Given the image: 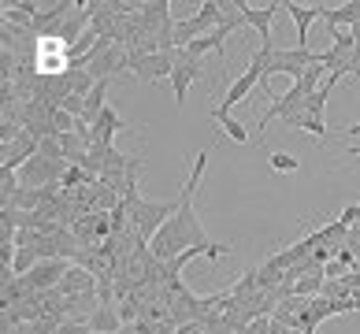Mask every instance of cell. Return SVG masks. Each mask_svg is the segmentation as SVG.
Wrapping results in <instances>:
<instances>
[{
	"label": "cell",
	"mask_w": 360,
	"mask_h": 334,
	"mask_svg": "<svg viewBox=\"0 0 360 334\" xmlns=\"http://www.w3.org/2000/svg\"><path fill=\"white\" fill-rule=\"evenodd\" d=\"M205 164H208V153H197L193 156V171H190V179L182 182V193H179V212L171 216L160 231L153 234V257L160 264H167V260H175L182 249H193V245H212V238L205 234V226L201 219H197V212H193V193H197V186H201V175H205Z\"/></svg>",
	"instance_id": "6da1fadb"
},
{
	"label": "cell",
	"mask_w": 360,
	"mask_h": 334,
	"mask_svg": "<svg viewBox=\"0 0 360 334\" xmlns=\"http://www.w3.org/2000/svg\"><path fill=\"white\" fill-rule=\"evenodd\" d=\"M338 82H342L338 75L323 78V86H319V89L312 93V97L301 104L297 112H290V115L283 119V123H286L290 130H304V134H312V138H319V141H323L327 134H330V127L323 123V108H327V97H330V89H335Z\"/></svg>",
	"instance_id": "7a4b0ae2"
},
{
	"label": "cell",
	"mask_w": 360,
	"mask_h": 334,
	"mask_svg": "<svg viewBox=\"0 0 360 334\" xmlns=\"http://www.w3.org/2000/svg\"><path fill=\"white\" fill-rule=\"evenodd\" d=\"M312 63H323V56L312 49H271V56H268V78L260 82V89H271V75H290L293 82L297 78H304V71H309Z\"/></svg>",
	"instance_id": "3957f363"
},
{
	"label": "cell",
	"mask_w": 360,
	"mask_h": 334,
	"mask_svg": "<svg viewBox=\"0 0 360 334\" xmlns=\"http://www.w3.org/2000/svg\"><path fill=\"white\" fill-rule=\"evenodd\" d=\"M175 67H179V49L175 52H156V56H145L138 63H130V75H134L141 86H149V82H160V78H171Z\"/></svg>",
	"instance_id": "277c9868"
},
{
	"label": "cell",
	"mask_w": 360,
	"mask_h": 334,
	"mask_svg": "<svg viewBox=\"0 0 360 334\" xmlns=\"http://www.w3.org/2000/svg\"><path fill=\"white\" fill-rule=\"evenodd\" d=\"M68 267H71V260H41L30 275H22V278H26V286H30L34 293H45V290H56L63 283Z\"/></svg>",
	"instance_id": "5b68a950"
},
{
	"label": "cell",
	"mask_w": 360,
	"mask_h": 334,
	"mask_svg": "<svg viewBox=\"0 0 360 334\" xmlns=\"http://www.w3.org/2000/svg\"><path fill=\"white\" fill-rule=\"evenodd\" d=\"M278 8H283V0H271V4H260V8H252V4L242 8L245 26H252V30L260 34V49H275L271 45V23H275V11Z\"/></svg>",
	"instance_id": "8992f818"
},
{
	"label": "cell",
	"mask_w": 360,
	"mask_h": 334,
	"mask_svg": "<svg viewBox=\"0 0 360 334\" xmlns=\"http://www.w3.org/2000/svg\"><path fill=\"white\" fill-rule=\"evenodd\" d=\"M201 75H205L201 60H193V56H186V52H179V67H175V75H171V86H175V101H179V108L186 104V97H190V86H193Z\"/></svg>",
	"instance_id": "52a82bcc"
},
{
	"label": "cell",
	"mask_w": 360,
	"mask_h": 334,
	"mask_svg": "<svg viewBox=\"0 0 360 334\" xmlns=\"http://www.w3.org/2000/svg\"><path fill=\"white\" fill-rule=\"evenodd\" d=\"M30 156H37V141L22 130L15 141H4V156H0V167H4V171H19Z\"/></svg>",
	"instance_id": "ba28073f"
},
{
	"label": "cell",
	"mask_w": 360,
	"mask_h": 334,
	"mask_svg": "<svg viewBox=\"0 0 360 334\" xmlns=\"http://www.w3.org/2000/svg\"><path fill=\"white\" fill-rule=\"evenodd\" d=\"M89 290H97V275L82 264H71L68 275H63V283H60V293L63 297H78V293H89Z\"/></svg>",
	"instance_id": "9c48e42d"
},
{
	"label": "cell",
	"mask_w": 360,
	"mask_h": 334,
	"mask_svg": "<svg viewBox=\"0 0 360 334\" xmlns=\"http://www.w3.org/2000/svg\"><path fill=\"white\" fill-rule=\"evenodd\" d=\"M283 8L290 11L293 26H297V37H301V49H309V26L319 19V4H297V0H283Z\"/></svg>",
	"instance_id": "30bf717a"
},
{
	"label": "cell",
	"mask_w": 360,
	"mask_h": 334,
	"mask_svg": "<svg viewBox=\"0 0 360 334\" xmlns=\"http://www.w3.org/2000/svg\"><path fill=\"white\" fill-rule=\"evenodd\" d=\"M119 130H130V123L115 108H104L101 119L93 123V141H97V145H112V138H115Z\"/></svg>",
	"instance_id": "8fae6325"
},
{
	"label": "cell",
	"mask_w": 360,
	"mask_h": 334,
	"mask_svg": "<svg viewBox=\"0 0 360 334\" xmlns=\"http://www.w3.org/2000/svg\"><path fill=\"white\" fill-rule=\"evenodd\" d=\"M89 327L97 334H119L123 330V316H119L115 304H101V309L89 316Z\"/></svg>",
	"instance_id": "7c38bea8"
},
{
	"label": "cell",
	"mask_w": 360,
	"mask_h": 334,
	"mask_svg": "<svg viewBox=\"0 0 360 334\" xmlns=\"http://www.w3.org/2000/svg\"><path fill=\"white\" fill-rule=\"evenodd\" d=\"M268 164L271 171H283V175H293V171H301V160L290 156V153H268Z\"/></svg>",
	"instance_id": "4fadbf2b"
},
{
	"label": "cell",
	"mask_w": 360,
	"mask_h": 334,
	"mask_svg": "<svg viewBox=\"0 0 360 334\" xmlns=\"http://www.w3.org/2000/svg\"><path fill=\"white\" fill-rule=\"evenodd\" d=\"M37 156L52 160V164H68V160H63V145H60V138H45V141H37Z\"/></svg>",
	"instance_id": "5bb4252c"
},
{
	"label": "cell",
	"mask_w": 360,
	"mask_h": 334,
	"mask_svg": "<svg viewBox=\"0 0 360 334\" xmlns=\"http://www.w3.org/2000/svg\"><path fill=\"white\" fill-rule=\"evenodd\" d=\"M345 271H349V267H345V264H342L338 257L323 264V278H345Z\"/></svg>",
	"instance_id": "9a60e30c"
},
{
	"label": "cell",
	"mask_w": 360,
	"mask_h": 334,
	"mask_svg": "<svg viewBox=\"0 0 360 334\" xmlns=\"http://www.w3.org/2000/svg\"><path fill=\"white\" fill-rule=\"evenodd\" d=\"M356 219H360V205H345L342 216H338V223H345V226H353Z\"/></svg>",
	"instance_id": "2e32d148"
},
{
	"label": "cell",
	"mask_w": 360,
	"mask_h": 334,
	"mask_svg": "<svg viewBox=\"0 0 360 334\" xmlns=\"http://www.w3.org/2000/svg\"><path fill=\"white\" fill-rule=\"evenodd\" d=\"M338 134H345V138H360V123H349V127H338Z\"/></svg>",
	"instance_id": "e0dca14e"
},
{
	"label": "cell",
	"mask_w": 360,
	"mask_h": 334,
	"mask_svg": "<svg viewBox=\"0 0 360 334\" xmlns=\"http://www.w3.org/2000/svg\"><path fill=\"white\" fill-rule=\"evenodd\" d=\"M119 334H141V327L138 323H123V330H119Z\"/></svg>",
	"instance_id": "ac0fdd59"
},
{
	"label": "cell",
	"mask_w": 360,
	"mask_h": 334,
	"mask_svg": "<svg viewBox=\"0 0 360 334\" xmlns=\"http://www.w3.org/2000/svg\"><path fill=\"white\" fill-rule=\"evenodd\" d=\"M345 156H353V160H360V141H356V145H349V149H345Z\"/></svg>",
	"instance_id": "d6986e66"
},
{
	"label": "cell",
	"mask_w": 360,
	"mask_h": 334,
	"mask_svg": "<svg viewBox=\"0 0 360 334\" xmlns=\"http://www.w3.org/2000/svg\"><path fill=\"white\" fill-rule=\"evenodd\" d=\"M93 334H97V330H93Z\"/></svg>",
	"instance_id": "ffe728a7"
}]
</instances>
